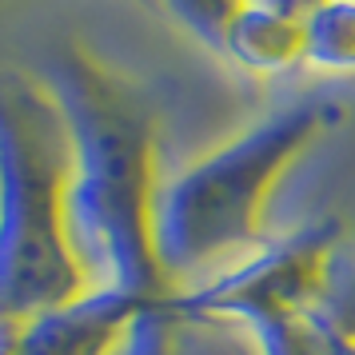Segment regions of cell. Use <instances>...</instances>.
I'll return each mask as SVG.
<instances>
[{
  "mask_svg": "<svg viewBox=\"0 0 355 355\" xmlns=\"http://www.w3.org/2000/svg\"><path fill=\"white\" fill-rule=\"evenodd\" d=\"M152 4L168 12L184 33H192L200 44H208L211 52H224L232 24L248 8V0H152Z\"/></svg>",
  "mask_w": 355,
  "mask_h": 355,
  "instance_id": "cell-8",
  "label": "cell"
},
{
  "mask_svg": "<svg viewBox=\"0 0 355 355\" xmlns=\"http://www.w3.org/2000/svg\"><path fill=\"white\" fill-rule=\"evenodd\" d=\"M304 64L323 76H355V0H323L304 20Z\"/></svg>",
  "mask_w": 355,
  "mask_h": 355,
  "instance_id": "cell-7",
  "label": "cell"
},
{
  "mask_svg": "<svg viewBox=\"0 0 355 355\" xmlns=\"http://www.w3.org/2000/svg\"><path fill=\"white\" fill-rule=\"evenodd\" d=\"M0 4H8V0H0ZM140 4H152V0H140Z\"/></svg>",
  "mask_w": 355,
  "mask_h": 355,
  "instance_id": "cell-11",
  "label": "cell"
},
{
  "mask_svg": "<svg viewBox=\"0 0 355 355\" xmlns=\"http://www.w3.org/2000/svg\"><path fill=\"white\" fill-rule=\"evenodd\" d=\"M252 8H263V12H275V17H288V20H300L304 24L323 0H248Z\"/></svg>",
  "mask_w": 355,
  "mask_h": 355,
  "instance_id": "cell-9",
  "label": "cell"
},
{
  "mask_svg": "<svg viewBox=\"0 0 355 355\" xmlns=\"http://www.w3.org/2000/svg\"><path fill=\"white\" fill-rule=\"evenodd\" d=\"M343 104L311 92L248 124L208 156L164 180L152 240L172 291L224 259L256 252L263 243V216L279 180L315 140L336 132Z\"/></svg>",
  "mask_w": 355,
  "mask_h": 355,
  "instance_id": "cell-2",
  "label": "cell"
},
{
  "mask_svg": "<svg viewBox=\"0 0 355 355\" xmlns=\"http://www.w3.org/2000/svg\"><path fill=\"white\" fill-rule=\"evenodd\" d=\"M68 128L40 76H0V320L92 291L68 236Z\"/></svg>",
  "mask_w": 355,
  "mask_h": 355,
  "instance_id": "cell-3",
  "label": "cell"
},
{
  "mask_svg": "<svg viewBox=\"0 0 355 355\" xmlns=\"http://www.w3.org/2000/svg\"><path fill=\"white\" fill-rule=\"evenodd\" d=\"M148 300L96 288L76 304L0 320V355H120Z\"/></svg>",
  "mask_w": 355,
  "mask_h": 355,
  "instance_id": "cell-5",
  "label": "cell"
},
{
  "mask_svg": "<svg viewBox=\"0 0 355 355\" xmlns=\"http://www.w3.org/2000/svg\"><path fill=\"white\" fill-rule=\"evenodd\" d=\"M327 352L331 355H355V339L343 336V331H336V327L327 323Z\"/></svg>",
  "mask_w": 355,
  "mask_h": 355,
  "instance_id": "cell-10",
  "label": "cell"
},
{
  "mask_svg": "<svg viewBox=\"0 0 355 355\" xmlns=\"http://www.w3.org/2000/svg\"><path fill=\"white\" fill-rule=\"evenodd\" d=\"M220 56L236 60L248 72H259V76L288 72V68L304 64V24L248 4L240 20L232 24Z\"/></svg>",
  "mask_w": 355,
  "mask_h": 355,
  "instance_id": "cell-6",
  "label": "cell"
},
{
  "mask_svg": "<svg viewBox=\"0 0 355 355\" xmlns=\"http://www.w3.org/2000/svg\"><path fill=\"white\" fill-rule=\"evenodd\" d=\"M339 224L311 220L291 236L259 243L196 288L172 291V320H236L256 339L259 355H331L327 300L336 288Z\"/></svg>",
  "mask_w": 355,
  "mask_h": 355,
  "instance_id": "cell-4",
  "label": "cell"
},
{
  "mask_svg": "<svg viewBox=\"0 0 355 355\" xmlns=\"http://www.w3.org/2000/svg\"><path fill=\"white\" fill-rule=\"evenodd\" d=\"M68 128V236L92 291H124L148 304L172 295L152 220L160 196V140L148 96L80 40L40 60Z\"/></svg>",
  "mask_w": 355,
  "mask_h": 355,
  "instance_id": "cell-1",
  "label": "cell"
}]
</instances>
